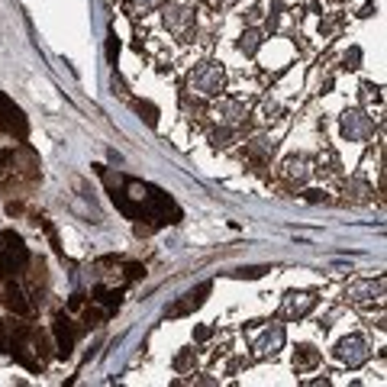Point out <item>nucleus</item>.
Listing matches in <instances>:
<instances>
[{
    "label": "nucleus",
    "mask_w": 387,
    "mask_h": 387,
    "mask_svg": "<svg viewBox=\"0 0 387 387\" xmlns=\"http://www.w3.org/2000/svg\"><path fill=\"white\" fill-rule=\"evenodd\" d=\"M281 349H284V326L275 323V326H268L258 339H255L252 355H255V358H268V355H278Z\"/></svg>",
    "instance_id": "10"
},
{
    "label": "nucleus",
    "mask_w": 387,
    "mask_h": 387,
    "mask_svg": "<svg viewBox=\"0 0 387 387\" xmlns=\"http://www.w3.org/2000/svg\"><path fill=\"white\" fill-rule=\"evenodd\" d=\"M245 117H249V103L236 101V97H223L213 107V119L219 126H239V123H245Z\"/></svg>",
    "instance_id": "7"
},
{
    "label": "nucleus",
    "mask_w": 387,
    "mask_h": 387,
    "mask_svg": "<svg viewBox=\"0 0 387 387\" xmlns=\"http://www.w3.org/2000/svg\"><path fill=\"white\" fill-rule=\"evenodd\" d=\"M161 20H165L171 33L187 36L194 29V23H197V13H194V7H184V3H168L161 10Z\"/></svg>",
    "instance_id": "6"
},
{
    "label": "nucleus",
    "mask_w": 387,
    "mask_h": 387,
    "mask_svg": "<svg viewBox=\"0 0 387 387\" xmlns=\"http://www.w3.org/2000/svg\"><path fill=\"white\" fill-rule=\"evenodd\" d=\"M316 362H320V352H316L313 345H300V349H297V355H294L297 368H313Z\"/></svg>",
    "instance_id": "15"
},
{
    "label": "nucleus",
    "mask_w": 387,
    "mask_h": 387,
    "mask_svg": "<svg viewBox=\"0 0 387 387\" xmlns=\"http://www.w3.org/2000/svg\"><path fill=\"white\" fill-rule=\"evenodd\" d=\"M0 133L17 136V139H26V136H29V123H26L23 110L10 101L7 94H0Z\"/></svg>",
    "instance_id": "5"
},
{
    "label": "nucleus",
    "mask_w": 387,
    "mask_h": 387,
    "mask_svg": "<svg viewBox=\"0 0 387 387\" xmlns=\"http://www.w3.org/2000/svg\"><path fill=\"white\" fill-rule=\"evenodd\" d=\"M249 155L268 159V155H275V143H271V139H255V143H249Z\"/></svg>",
    "instance_id": "16"
},
{
    "label": "nucleus",
    "mask_w": 387,
    "mask_h": 387,
    "mask_svg": "<svg viewBox=\"0 0 387 387\" xmlns=\"http://www.w3.org/2000/svg\"><path fill=\"white\" fill-rule=\"evenodd\" d=\"M261 43H265V33H261V29H245V33L239 36V52H242V55H255V52L261 49Z\"/></svg>",
    "instance_id": "14"
},
{
    "label": "nucleus",
    "mask_w": 387,
    "mask_h": 387,
    "mask_svg": "<svg viewBox=\"0 0 387 387\" xmlns=\"http://www.w3.org/2000/svg\"><path fill=\"white\" fill-rule=\"evenodd\" d=\"M342 136L349 143H368L374 136V119L365 110H345L342 113Z\"/></svg>",
    "instance_id": "4"
},
{
    "label": "nucleus",
    "mask_w": 387,
    "mask_h": 387,
    "mask_svg": "<svg viewBox=\"0 0 387 387\" xmlns=\"http://www.w3.org/2000/svg\"><path fill=\"white\" fill-rule=\"evenodd\" d=\"M281 175H284L287 184H303V181L310 177V161L307 159H287L284 168H281Z\"/></svg>",
    "instance_id": "12"
},
{
    "label": "nucleus",
    "mask_w": 387,
    "mask_h": 387,
    "mask_svg": "<svg viewBox=\"0 0 387 387\" xmlns=\"http://www.w3.org/2000/svg\"><path fill=\"white\" fill-rule=\"evenodd\" d=\"M210 291H213L210 281H207V284H197L194 291H187V294L181 297V300H177L168 313H171V316H184V313L197 310V307H203V300H207V294H210Z\"/></svg>",
    "instance_id": "11"
},
{
    "label": "nucleus",
    "mask_w": 387,
    "mask_h": 387,
    "mask_svg": "<svg viewBox=\"0 0 387 387\" xmlns=\"http://www.w3.org/2000/svg\"><path fill=\"white\" fill-rule=\"evenodd\" d=\"M187 87H191L197 97H217V94L226 87V71H223L219 61H203L200 68H194L191 71Z\"/></svg>",
    "instance_id": "2"
},
{
    "label": "nucleus",
    "mask_w": 387,
    "mask_h": 387,
    "mask_svg": "<svg viewBox=\"0 0 387 387\" xmlns=\"http://www.w3.org/2000/svg\"><path fill=\"white\" fill-rule=\"evenodd\" d=\"M139 113H145V119H149L152 126H155V123H159V110L152 107V103H139Z\"/></svg>",
    "instance_id": "18"
},
{
    "label": "nucleus",
    "mask_w": 387,
    "mask_h": 387,
    "mask_svg": "<svg viewBox=\"0 0 387 387\" xmlns=\"http://www.w3.org/2000/svg\"><path fill=\"white\" fill-rule=\"evenodd\" d=\"M55 339H59L61 355L71 352V345H75V326H71V320H68L65 313H59V316H55Z\"/></svg>",
    "instance_id": "13"
},
{
    "label": "nucleus",
    "mask_w": 387,
    "mask_h": 387,
    "mask_svg": "<svg viewBox=\"0 0 387 387\" xmlns=\"http://www.w3.org/2000/svg\"><path fill=\"white\" fill-rule=\"evenodd\" d=\"M229 139H233V126H219V129L210 133V145H217V149L229 145Z\"/></svg>",
    "instance_id": "17"
},
{
    "label": "nucleus",
    "mask_w": 387,
    "mask_h": 387,
    "mask_svg": "<svg viewBox=\"0 0 387 387\" xmlns=\"http://www.w3.org/2000/svg\"><path fill=\"white\" fill-rule=\"evenodd\" d=\"M133 7L136 10H149V7H155V0H133Z\"/></svg>",
    "instance_id": "20"
},
{
    "label": "nucleus",
    "mask_w": 387,
    "mask_h": 387,
    "mask_svg": "<svg viewBox=\"0 0 387 387\" xmlns=\"http://www.w3.org/2000/svg\"><path fill=\"white\" fill-rule=\"evenodd\" d=\"M316 300H320V297L313 294V291H291V294L284 297L281 313H284L287 320H300V316H307V313L316 307Z\"/></svg>",
    "instance_id": "9"
},
{
    "label": "nucleus",
    "mask_w": 387,
    "mask_h": 387,
    "mask_svg": "<svg viewBox=\"0 0 387 387\" xmlns=\"http://www.w3.org/2000/svg\"><path fill=\"white\" fill-rule=\"evenodd\" d=\"M265 271H268V268H249V271H236V278H261V275H265Z\"/></svg>",
    "instance_id": "19"
},
{
    "label": "nucleus",
    "mask_w": 387,
    "mask_h": 387,
    "mask_svg": "<svg viewBox=\"0 0 387 387\" xmlns=\"http://www.w3.org/2000/svg\"><path fill=\"white\" fill-rule=\"evenodd\" d=\"M26 265H29V249H26L23 239L13 229H3L0 233V271L7 278H17Z\"/></svg>",
    "instance_id": "1"
},
{
    "label": "nucleus",
    "mask_w": 387,
    "mask_h": 387,
    "mask_svg": "<svg viewBox=\"0 0 387 387\" xmlns=\"http://www.w3.org/2000/svg\"><path fill=\"white\" fill-rule=\"evenodd\" d=\"M345 300L349 303H381V297H384V278L378 281H355V284L345 287Z\"/></svg>",
    "instance_id": "8"
},
{
    "label": "nucleus",
    "mask_w": 387,
    "mask_h": 387,
    "mask_svg": "<svg viewBox=\"0 0 387 387\" xmlns=\"http://www.w3.org/2000/svg\"><path fill=\"white\" fill-rule=\"evenodd\" d=\"M336 358L349 368H362L365 362L371 358V345L365 336H345L336 342Z\"/></svg>",
    "instance_id": "3"
}]
</instances>
